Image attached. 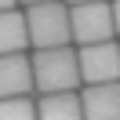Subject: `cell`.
<instances>
[{
	"instance_id": "1",
	"label": "cell",
	"mask_w": 120,
	"mask_h": 120,
	"mask_svg": "<svg viewBox=\"0 0 120 120\" xmlns=\"http://www.w3.org/2000/svg\"><path fill=\"white\" fill-rule=\"evenodd\" d=\"M33 76H37L40 95H55V91H76L84 84L80 76V55L73 47H37L33 55Z\"/></svg>"
},
{
	"instance_id": "2",
	"label": "cell",
	"mask_w": 120,
	"mask_h": 120,
	"mask_svg": "<svg viewBox=\"0 0 120 120\" xmlns=\"http://www.w3.org/2000/svg\"><path fill=\"white\" fill-rule=\"evenodd\" d=\"M26 18H29L33 47H66L73 40V15L62 0L33 4V8H26Z\"/></svg>"
},
{
	"instance_id": "3",
	"label": "cell",
	"mask_w": 120,
	"mask_h": 120,
	"mask_svg": "<svg viewBox=\"0 0 120 120\" xmlns=\"http://www.w3.org/2000/svg\"><path fill=\"white\" fill-rule=\"evenodd\" d=\"M73 15V40L76 44H102V40H113L116 33V18H113V8L105 0H91V4H73L69 8Z\"/></svg>"
},
{
	"instance_id": "4",
	"label": "cell",
	"mask_w": 120,
	"mask_h": 120,
	"mask_svg": "<svg viewBox=\"0 0 120 120\" xmlns=\"http://www.w3.org/2000/svg\"><path fill=\"white\" fill-rule=\"evenodd\" d=\"M80 76H84V84L120 80V44H113V40L84 44L80 47Z\"/></svg>"
},
{
	"instance_id": "5",
	"label": "cell",
	"mask_w": 120,
	"mask_h": 120,
	"mask_svg": "<svg viewBox=\"0 0 120 120\" xmlns=\"http://www.w3.org/2000/svg\"><path fill=\"white\" fill-rule=\"evenodd\" d=\"M33 87H37V76H33V58H26V51L0 55V98L29 95Z\"/></svg>"
},
{
	"instance_id": "6",
	"label": "cell",
	"mask_w": 120,
	"mask_h": 120,
	"mask_svg": "<svg viewBox=\"0 0 120 120\" xmlns=\"http://www.w3.org/2000/svg\"><path fill=\"white\" fill-rule=\"evenodd\" d=\"M80 102H84V120H120V80L84 84Z\"/></svg>"
},
{
	"instance_id": "7",
	"label": "cell",
	"mask_w": 120,
	"mask_h": 120,
	"mask_svg": "<svg viewBox=\"0 0 120 120\" xmlns=\"http://www.w3.org/2000/svg\"><path fill=\"white\" fill-rule=\"evenodd\" d=\"M33 40H29V18L22 11H0V55H15L26 51Z\"/></svg>"
},
{
	"instance_id": "8",
	"label": "cell",
	"mask_w": 120,
	"mask_h": 120,
	"mask_svg": "<svg viewBox=\"0 0 120 120\" xmlns=\"http://www.w3.org/2000/svg\"><path fill=\"white\" fill-rule=\"evenodd\" d=\"M40 120H84V102L76 91H55L40 98Z\"/></svg>"
},
{
	"instance_id": "9",
	"label": "cell",
	"mask_w": 120,
	"mask_h": 120,
	"mask_svg": "<svg viewBox=\"0 0 120 120\" xmlns=\"http://www.w3.org/2000/svg\"><path fill=\"white\" fill-rule=\"evenodd\" d=\"M0 120H40V105L29 95L0 98Z\"/></svg>"
},
{
	"instance_id": "10",
	"label": "cell",
	"mask_w": 120,
	"mask_h": 120,
	"mask_svg": "<svg viewBox=\"0 0 120 120\" xmlns=\"http://www.w3.org/2000/svg\"><path fill=\"white\" fill-rule=\"evenodd\" d=\"M113 18H116V33H120V0H113Z\"/></svg>"
},
{
	"instance_id": "11",
	"label": "cell",
	"mask_w": 120,
	"mask_h": 120,
	"mask_svg": "<svg viewBox=\"0 0 120 120\" xmlns=\"http://www.w3.org/2000/svg\"><path fill=\"white\" fill-rule=\"evenodd\" d=\"M15 4H18V0H0V11H11Z\"/></svg>"
},
{
	"instance_id": "12",
	"label": "cell",
	"mask_w": 120,
	"mask_h": 120,
	"mask_svg": "<svg viewBox=\"0 0 120 120\" xmlns=\"http://www.w3.org/2000/svg\"><path fill=\"white\" fill-rule=\"evenodd\" d=\"M18 4H26V8H33V4H51V0H18Z\"/></svg>"
},
{
	"instance_id": "13",
	"label": "cell",
	"mask_w": 120,
	"mask_h": 120,
	"mask_svg": "<svg viewBox=\"0 0 120 120\" xmlns=\"http://www.w3.org/2000/svg\"><path fill=\"white\" fill-rule=\"evenodd\" d=\"M66 4H69V8H73V4H91V0H66Z\"/></svg>"
}]
</instances>
